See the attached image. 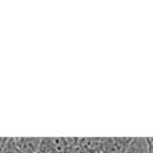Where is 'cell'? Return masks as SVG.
I'll use <instances>...</instances> for the list:
<instances>
[{
	"label": "cell",
	"instance_id": "1",
	"mask_svg": "<svg viewBox=\"0 0 153 153\" xmlns=\"http://www.w3.org/2000/svg\"><path fill=\"white\" fill-rule=\"evenodd\" d=\"M133 137H109L101 138L102 153H122Z\"/></svg>",
	"mask_w": 153,
	"mask_h": 153
},
{
	"label": "cell",
	"instance_id": "2",
	"mask_svg": "<svg viewBox=\"0 0 153 153\" xmlns=\"http://www.w3.org/2000/svg\"><path fill=\"white\" fill-rule=\"evenodd\" d=\"M40 143V137H15V144L22 153H38Z\"/></svg>",
	"mask_w": 153,
	"mask_h": 153
},
{
	"label": "cell",
	"instance_id": "3",
	"mask_svg": "<svg viewBox=\"0 0 153 153\" xmlns=\"http://www.w3.org/2000/svg\"><path fill=\"white\" fill-rule=\"evenodd\" d=\"M148 137H133L122 153H148Z\"/></svg>",
	"mask_w": 153,
	"mask_h": 153
},
{
	"label": "cell",
	"instance_id": "4",
	"mask_svg": "<svg viewBox=\"0 0 153 153\" xmlns=\"http://www.w3.org/2000/svg\"><path fill=\"white\" fill-rule=\"evenodd\" d=\"M1 153H22L20 149L15 144V137H11V138L7 137V141H5L4 146H3Z\"/></svg>",
	"mask_w": 153,
	"mask_h": 153
},
{
	"label": "cell",
	"instance_id": "5",
	"mask_svg": "<svg viewBox=\"0 0 153 153\" xmlns=\"http://www.w3.org/2000/svg\"><path fill=\"white\" fill-rule=\"evenodd\" d=\"M5 141H7V137H0V149H3V146H4Z\"/></svg>",
	"mask_w": 153,
	"mask_h": 153
},
{
	"label": "cell",
	"instance_id": "6",
	"mask_svg": "<svg viewBox=\"0 0 153 153\" xmlns=\"http://www.w3.org/2000/svg\"><path fill=\"white\" fill-rule=\"evenodd\" d=\"M148 144H149L148 145V153H153V144L149 143V140H148Z\"/></svg>",
	"mask_w": 153,
	"mask_h": 153
},
{
	"label": "cell",
	"instance_id": "7",
	"mask_svg": "<svg viewBox=\"0 0 153 153\" xmlns=\"http://www.w3.org/2000/svg\"><path fill=\"white\" fill-rule=\"evenodd\" d=\"M148 140H149V143L153 144V137H148Z\"/></svg>",
	"mask_w": 153,
	"mask_h": 153
},
{
	"label": "cell",
	"instance_id": "8",
	"mask_svg": "<svg viewBox=\"0 0 153 153\" xmlns=\"http://www.w3.org/2000/svg\"><path fill=\"white\" fill-rule=\"evenodd\" d=\"M38 153H43V152H38Z\"/></svg>",
	"mask_w": 153,
	"mask_h": 153
},
{
	"label": "cell",
	"instance_id": "9",
	"mask_svg": "<svg viewBox=\"0 0 153 153\" xmlns=\"http://www.w3.org/2000/svg\"><path fill=\"white\" fill-rule=\"evenodd\" d=\"M0 153H1V149H0Z\"/></svg>",
	"mask_w": 153,
	"mask_h": 153
}]
</instances>
